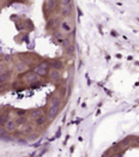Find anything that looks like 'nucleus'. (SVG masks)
Segmentation results:
<instances>
[{"mask_svg": "<svg viewBox=\"0 0 139 157\" xmlns=\"http://www.w3.org/2000/svg\"><path fill=\"white\" fill-rule=\"evenodd\" d=\"M49 67H51V64H49V61H41L38 65H36L34 67V71L35 73H37L38 76L41 77H43V76H47L48 72H49Z\"/></svg>", "mask_w": 139, "mask_h": 157, "instance_id": "obj_1", "label": "nucleus"}, {"mask_svg": "<svg viewBox=\"0 0 139 157\" xmlns=\"http://www.w3.org/2000/svg\"><path fill=\"white\" fill-rule=\"evenodd\" d=\"M23 78L28 84H31V83H35V82L38 81V74L35 73L34 71H29V72H27L25 74H24Z\"/></svg>", "mask_w": 139, "mask_h": 157, "instance_id": "obj_2", "label": "nucleus"}, {"mask_svg": "<svg viewBox=\"0 0 139 157\" xmlns=\"http://www.w3.org/2000/svg\"><path fill=\"white\" fill-rule=\"evenodd\" d=\"M49 64H51V67L53 70H58V71H61V68L64 67V64L60 59H54V60L49 61Z\"/></svg>", "mask_w": 139, "mask_h": 157, "instance_id": "obj_3", "label": "nucleus"}, {"mask_svg": "<svg viewBox=\"0 0 139 157\" xmlns=\"http://www.w3.org/2000/svg\"><path fill=\"white\" fill-rule=\"evenodd\" d=\"M48 76H49L52 82H59L60 81V71H58V70H52L51 72H48Z\"/></svg>", "mask_w": 139, "mask_h": 157, "instance_id": "obj_4", "label": "nucleus"}, {"mask_svg": "<svg viewBox=\"0 0 139 157\" xmlns=\"http://www.w3.org/2000/svg\"><path fill=\"white\" fill-rule=\"evenodd\" d=\"M59 111H60V107H51L49 111H48V119H54V117H56V115L59 114Z\"/></svg>", "mask_w": 139, "mask_h": 157, "instance_id": "obj_5", "label": "nucleus"}, {"mask_svg": "<svg viewBox=\"0 0 139 157\" xmlns=\"http://www.w3.org/2000/svg\"><path fill=\"white\" fill-rule=\"evenodd\" d=\"M5 128L9 131V132H14L16 130H17V124H16V121L14 120H9L5 125Z\"/></svg>", "mask_w": 139, "mask_h": 157, "instance_id": "obj_6", "label": "nucleus"}, {"mask_svg": "<svg viewBox=\"0 0 139 157\" xmlns=\"http://www.w3.org/2000/svg\"><path fill=\"white\" fill-rule=\"evenodd\" d=\"M55 7H56V0H46L45 9L47 11H53Z\"/></svg>", "mask_w": 139, "mask_h": 157, "instance_id": "obj_7", "label": "nucleus"}, {"mask_svg": "<svg viewBox=\"0 0 139 157\" xmlns=\"http://www.w3.org/2000/svg\"><path fill=\"white\" fill-rule=\"evenodd\" d=\"M71 13H72V6L71 5L62 6V9H61V16L62 17H70Z\"/></svg>", "mask_w": 139, "mask_h": 157, "instance_id": "obj_8", "label": "nucleus"}, {"mask_svg": "<svg viewBox=\"0 0 139 157\" xmlns=\"http://www.w3.org/2000/svg\"><path fill=\"white\" fill-rule=\"evenodd\" d=\"M43 112H42V109L41 108H34V109H31L30 111V116L32 117V119H37V117L40 115H42Z\"/></svg>", "mask_w": 139, "mask_h": 157, "instance_id": "obj_9", "label": "nucleus"}, {"mask_svg": "<svg viewBox=\"0 0 139 157\" xmlns=\"http://www.w3.org/2000/svg\"><path fill=\"white\" fill-rule=\"evenodd\" d=\"M32 131V127H31V125L25 122L24 125H22V126H19V132L21 133H29Z\"/></svg>", "mask_w": 139, "mask_h": 157, "instance_id": "obj_10", "label": "nucleus"}, {"mask_svg": "<svg viewBox=\"0 0 139 157\" xmlns=\"http://www.w3.org/2000/svg\"><path fill=\"white\" fill-rule=\"evenodd\" d=\"M47 119H48V116H47V115H45V114H42V115H40V116L37 117V119H35V122H36L37 126H42V125H45V124H46Z\"/></svg>", "mask_w": 139, "mask_h": 157, "instance_id": "obj_11", "label": "nucleus"}, {"mask_svg": "<svg viewBox=\"0 0 139 157\" xmlns=\"http://www.w3.org/2000/svg\"><path fill=\"white\" fill-rule=\"evenodd\" d=\"M10 77H11V73L9 71H5L3 73H0V83H6V82H9L10 79Z\"/></svg>", "mask_w": 139, "mask_h": 157, "instance_id": "obj_12", "label": "nucleus"}, {"mask_svg": "<svg viewBox=\"0 0 139 157\" xmlns=\"http://www.w3.org/2000/svg\"><path fill=\"white\" fill-rule=\"evenodd\" d=\"M16 70L22 73L25 72V71H28V64H25V62H18V64L16 65Z\"/></svg>", "mask_w": 139, "mask_h": 157, "instance_id": "obj_13", "label": "nucleus"}, {"mask_svg": "<svg viewBox=\"0 0 139 157\" xmlns=\"http://www.w3.org/2000/svg\"><path fill=\"white\" fill-rule=\"evenodd\" d=\"M16 124H17V127L22 126V125H24L25 122H28V117L25 115H22V116H17V119L14 120Z\"/></svg>", "mask_w": 139, "mask_h": 157, "instance_id": "obj_14", "label": "nucleus"}, {"mask_svg": "<svg viewBox=\"0 0 139 157\" xmlns=\"http://www.w3.org/2000/svg\"><path fill=\"white\" fill-rule=\"evenodd\" d=\"M10 120V115L9 113H3V114H0V125L1 126H4V125Z\"/></svg>", "mask_w": 139, "mask_h": 157, "instance_id": "obj_15", "label": "nucleus"}, {"mask_svg": "<svg viewBox=\"0 0 139 157\" xmlns=\"http://www.w3.org/2000/svg\"><path fill=\"white\" fill-rule=\"evenodd\" d=\"M60 104H61L60 97L54 96V97L52 98V101H51V107H60Z\"/></svg>", "mask_w": 139, "mask_h": 157, "instance_id": "obj_16", "label": "nucleus"}, {"mask_svg": "<svg viewBox=\"0 0 139 157\" xmlns=\"http://www.w3.org/2000/svg\"><path fill=\"white\" fill-rule=\"evenodd\" d=\"M61 29H64V31H66V33H70V31L72 30L67 22H62V23H61Z\"/></svg>", "mask_w": 139, "mask_h": 157, "instance_id": "obj_17", "label": "nucleus"}, {"mask_svg": "<svg viewBox=\"0 0 139 157\" xmlns=\"http://www.w3.org/2000/svg\"><path fill=\"white\" fill-rule=\"evenodd\" d=\"M7 133H9V131H7V130L5 128V126H1V125H0V138L6 137V136H7Z\"/></svg>", "mask_w": 139, "mask_h": 157, "instance_id": "obj_18", "label": "nucleus"}, {"mask_svg": "<svg viewBox=\"0 0 139 157\" xmlns=\"http://www.w3.org/2000/svg\"><path fill=\"white\" fill-rule=\"evenodd\" d=\"M25 114H27V111H24V109H16V115L17 116H22Z\"/></svg>", "mask_w": 139, "mask_h": 157, "instance_id": "obj_19", "label": "nucleus"}, {"mask_svg": "<svg viewBox=\"0 0 139 157\" xmlns=\"http://www.w3.org/2000/svg\"><path fill=\"white\" fill-rule=\"evenodd\" d=\"M73 52H75V47L73 46H67L66 47V53L67 54H73Z\"/></svg>", "mask_w": 139, "mask_h": 157, "instance_id": "obj_20", "label": "nucleus"}, {"mask_svg": "<svg viewBox=\"0 0 139 157\" xmlns=\"http://www.w3.org/2000/svg\"><path fill=\"white\" fill-rule=\"evenodd\" d=\"M6 71V65H5V62H0V73H3Z\"/></svg>", "mask_w": 139, "mask_h": 157, "instance_id": "obj_21", "label": "nucleus"}, {"mask_svg": "<svg viewBox=\"0 0 139 157\" xmlns=\"http://www.w3.org/2000/svg\"><path fill=\"white\" fill-rule=\"evenodd\" d=\"M72 0H61V5L62 6H66V5H71Z\"/></svg>", "mask_w": 139, "mask_h": 157, "instance_id": "obj_22", "label": "nucleus"}, {"mask_svg": "<svg viewBox=\"0 0 139 157\" xmlns=\"http://www.w3.org/2000/svg\"><path fill=\"white\" fill-rule=\"evenodd\" d=\"M36 138H37V134H36V133H34L32 136H29V140H35Z\"/></svg>", "mask_w": 139, "mask_h": 157, "instance_id": "obj_23", "label": "nucleus"}, {"mask_svg": "<svg viewBox=\"0 0 139 157\" xmlns=\"http://www.w3.org/2000/svg\"><path fill=\"white\" fill-rule=\"evenodd\" d=\"M134 142H136L137 144H139V137H136V138H134Z\"/></svg>", "mask_w": 139, "mask_h": 157, "instance_id": "obj_24", "label": "nucleus"}, {"mask_svg": "<svg viewBox=\"0 0 139 157\" xmlns=\"http://www.w3.org/2000/svg\"><path fill=\"white\" fill-rule=\"evenodd\" d=\"M9 60H10V57L6 55V57H5V61H9Z\"/></svg>", "mask_w": 139, "mask_h": 157, "instance_id": "obj_25", "label": "nucleus"}, {"mask_svg": "<svg viewBox=\"0 0 139 157\" xmlns=\"http://www.w3.org/2000/svg\"><path fill=\"white\" fill-rule=\"evenodd\" d=\"M1 89H3V83H0V91H1Z\"/></svg>", "mask_w": 139, "mask_h": 157, "instance_id": "obj_26", "label": "nucleus"}]
</instances>
